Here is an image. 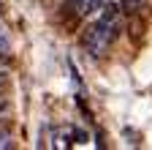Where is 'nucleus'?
<instances>
[{
	"mask_svg": "<svg viewBox=\"0 0 152 150\" xmlns=\"http://www.w3.org/2000/svg\"><path fill=\"white\" fill-rule=\"evenodd\" d=\"M101 6H103V0H68V8L76 16H92L101 11Z\"/></svg>",
	"mask_w": 152,
	"mask_h": 150,
	"instance_id": "nucleus-1",
	"label": "nucleus"
},
{
	"mask_svg": "<svg viewBox=\"0 0 152 150\" xmlns=\"http://www.w3.org/2000/svg\"><path fill=\"white\" fill-rule=\"evenodd\" d=\"M8 52H11V41H8V33H6V27L0 25V55L6 58Z\"/></svg>",
	"mask_w": 152,
	"mask_h": 150,
	"instance_id": "nucleus-2",
	"label": "nucleus"
},
{
	"mask_svg": "<svg viewBox=\"0 0 152 150\" xmlns=\"http://www.w3.org/2000/svg\"><path fill=\"white\" fill-rule=\"evenodd\" d=\"M0 147H11V134L8 131H0Z\"/></svg>",
	"mask_w": 152,
	"mask_h": 150,
	"instance_id": "nucleus-3",
	"label": "nucleus"
},
{
	"mask_svg": "<svg viewBox=\"0 0 152 150\" xmlns=\"http://www.w3.org/2000/svg\"><path fill=\"white\" fill-rule=\"evenodd\" d=\"M3 112H6V101H3V98H0V115H3Z\"/></svg>",
	"mask_w": 152,
	"mask_h": 150,
	"instance_id": "nucleus-4",
	"label": "nucleus"
},
{
	"mask_svg": "<svg viewBox=\"0 0 152 150\" xmlns=\"http://www.w3.org/2000/svg\"><path fill=\"white\" fill-rule=\"evenodd\" d=\"M0 11H3V3H0Z\"/></svg>",
	"mask_w": 152,
	"mask_h": 150,
	"instance_id": "nucleus-5",
	"label": "nucleus"
}]
</instances>
